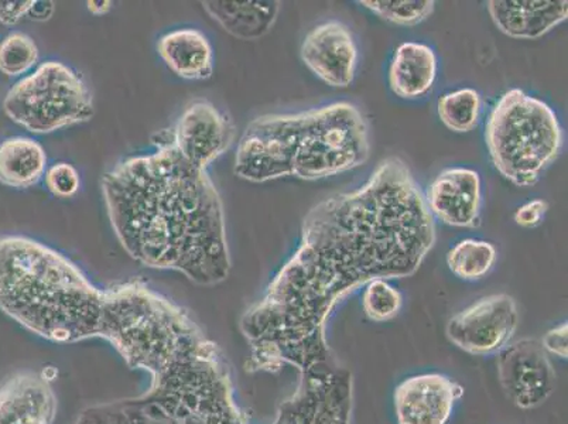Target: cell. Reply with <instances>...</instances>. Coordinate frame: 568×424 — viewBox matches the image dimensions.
Wrapping results in <instances>:
<instances>
[{
    "label": "cell",
    "instance_id": "cell-9",
    "mask_svg": "<svg viewBox=\"0 0 568 424\" xmlns=\"http://www.w3.org/2000/svg\"><path fill=\"white\" fill-rule=\"evenodd\" d=\"M234 138L231 119L214 103L197 101L179 118L172 141L185 160L206 170L232 147Z\"/></svg>",
    "mask_w": 568,
    "mask_h": 424
},
{
    "label": "cell",
    "instance_id": "cell-25",
    "mask_svg": "<svg viewBox=\"0 0 568 424\" xmlns=\"http://www.w3.org/2000/svg\"><path fill=\"white\" fill-rule=\"evenodd\" d=\"M549 204L545 200H531L515 211V222L521 229H535L544 221Z\"/></svg>",
    "mask_w": 568,
    "mask_h": 424
},
{
    "label": "cell",
    "instance_id": "cell-8",
    "mask_svg": "<svg viewBox=\"0 0 568 424\" xmlns=\"http://www.w3.org/2000/svg\"><path fill=\"white\" fill-rule=\"evenodd\" d=\"M497 365L506 396L524 411L544 405L555 391L556 372L539 340L506 345L498 353Z\"/></svg>",
    "mask_w": 568,
    "mask_h": 424
},
{
    "label": "cell",
    "instance_id": "cell-2",
    "mask_svg": "<svg viewBox=\"0 0 568 424\" xmlns=\"http://www.w3.org/2000/svg\"><path fill=\"white\" fill-rule=\"evenodd\" d=\"M119 244L141 265L183 273L200 286L230 276L224 204L205 169L173 141L119 162L101 181Z\"/></svg>",
    "mask_w": 568,
    "mask_h": 424
},
{
    "label": "cell",
    "instance_id": "cell-29",
    "mask_svg": "<svg viewBox=\"0 0 568 424\" xmlns=\"http://www.w3.org/2000/svg\"><path fill=\"white\" fill-rule=\"evenodd\" d=\"M87 7L94 17H103L111 12L113 2L111 0H92V2H87Z\"/></svg>",
    "mask_w": 568,
    "mask_h": 424
},
{
    "label": "cell",
    "instance_id": "cell-24",
    "mask_svg": "<svg viewBox=\"0 0 568 424\" xmlns=\"http://www.w3.org/2000/svg\"><path fill=\"white\" fill-rule=\"evenodd\" d=\"M45 185L57 199H70L81 188L80 173L70 163H55L45 172Z\"/></svg>",
    "mask_w": 568,
    "mask_h": 424
},
{
    "label": "cell",
    "instance_id": "cell-15",
    "mask_svg": "<svg viewBox=\"0 0 568 424\" xmlns=\"http://www.w3.org/2000/svg\"><path fill=\"white\" fill-rule=\"evenodd\" d=\"M203 8L226 33L245 41L265 38L281 13L277 0H209Z\"/></svg>",
    "mask_w": 568,
    "mask_h": 424
},
{
    "label": "cell",
    "instance_id": "cell-10",
    "mask_svg": "<svg viewBox=\"0 0 568 424\" xmlns=\"http://www.w3.org/2000/svg\"><path fill=\"white\" fill-rule=\"evenodd\" d=\"M464 387L442 374L407 377L395 391L399 424H447Z\"/></svg>",
    "mask_w": 568,
    "mask_h": 424
},
{
    "label": "cell",
    "instance_id": "cell-21",
    "mask_svg": "<svg viewBox=\"0 0 568 424\" xmlns=\"http://www.w3.org/2000/svg\"><path fill=\"white\" fill-rule=\"evenodd\" d=\"M376 17L399 26H416L425 22L435 12L433 0H359Z\"/></svg>",
    "mask_w": 568,
    "mask_h": 424
},
{
    "label": "cell",
    "instance_id": "cell-18",
    "mask_svg": "<svg viewBox=\"0 0 568 424\" xmlns=\"http://www.w3.org/2000/svg\"><path fill=\"white\" fill-rule=\"evenodd\" d=\"M48 172V154L32 138L14 137L0 143V183L29 189Z\"/></svg>",
    "mask_w": 568,
    "mask_h": 424
},
{
    "label": "cell",
    "instance_id": "cell-16",
    "mask_svg": "<svg viewBox=\"0 0 568 424\" xmlns=\"http://www.w3.org/2000/svg\"><path fill=\"white\" fill-rule=\"evenodd\" d=\"M158 51L169 69L184 80L204 81L213 77V46L200 30L187 28L164 34Z\"/></svg>",
    "mask_w": 568,
    "mask_h": 424
},
{
    "label": "cell",
    "instance_id": "cell-11",
    "mask_svg": "<svg viewBox=\"0 0 568 424\" xmlns=\"http://www.w3.org/2000/svg\"><path fill=\"white\" fill-rule=\"evenodd\" d=\"M302 60L310 70L334 88L353 84L358 49L347 26L327 22L317 26L302 44Z\"/></svg>",
    "mask_w": 568,
    "mask_h": 424
},
{
    "label": "cell",
    "instance_id": "cell-28",
    "mask_svg": "<svg viewBox=\"0 0 568 424\" xmlns=\"http://www.w3.org/2000/svg\"><path fill=\"white\" fill-rule=\"evenodd\" d=\"M55 12V3L50 0H33L32 8H30L28 17L36 20V22H48Z\"/></svg>",
    "mask_w": 568,
    "mask_h": 424
},
{
    "label": "cell",
    "instance_id": "cell-4",
    "mask_svg": "<svg viewBox=\"0 0 568 424\" xmlns=\"http://www.w3.org/2000/svg\"><path fill=\"white\" fill-rule=\"evenodd\" d=\"M485 142L500 175L518 188H530L559 157L562 129L546 102L514 88L490 111Z\"/></svg>",
    "mask_w": 568,
    "mask_h": 424
},
{
    "label": "cell",
    "instance_id": "cell-3",
    "mask_svg": "<svg viewBox=\"0 0 568 424\" xmlns=\"http://www.w3.org/2000/svg\"><path fill=\"white\" fill-rule=\"evenodd\" d=\"M369 127L349 102L298 113L263 115L237 143L234 172L250 183L282 178L316 181L351 172L368 162Z\"/></svg>",
    "mask_w": 568,
    "mask_h": 424
},
{
    "label": "cell",
    "instance_id": "cell-23",
    "mask_svg": "<svg viewBox=\"0 0 568 424\" xmlns=\"http://www.w3.org/2000/svg\"><path fill=\"white\" fill-rule=\"evenodd\" d=\"M402 302L400 292L384 279H376L365 286L363 306L372 322L384 323L395 319L400 312Z\"/></svg>",
    "mask_w": 568,
    "mask_h": 424
},
{
    "label": "cell",
    "instance_id": "cell-7",
    "mask_svg": "<svg viewBox=\"0 0 568 424\" xmlns=\"http://www.w3.org/2000/svg\"><path fill=\"white\" fill-rule=\"evenodd\" d=\"M519 325L518 306L509 294L479 299L447 323V337L473 355L499 353L513 340Z\"/></svg>",
    "mask_w": 568,
    "mask_h": 424
},
{
    "label": "cell",
    "instance_id": "cell-26",
    "mask_svg": "<svg viewBox=\"0 0 568 424\" xmlns=\"http://www.w3.org/2000/svg\"><path fill=\"white\" fill-rule=\"evenodd\" d=\"M541 345L547 354L567 359L568 355V325L562 323L559 327L552 329L545 335Z\"/></svg>",
    "mask_w": 568,
    "mask_h": 424
},
{
    "label": "cell",
    "instance_id": "cell-17",
    "mask_svg": "<svg viewBox=\"0 0 568 424\" xmlns=\"http://www.w3.org/2000/svg\"><path fill=\"white\" fill-rule=\"evenodd\" d=\"M437 57L430 46L407 41L396 49L389 67V87L403 100H417L432 91Z\"/></svg>",
    "mask_w": 568,
    "mask_h": 424
},
{
    "label": "cell",
    "instance_id": "cell-12",
    "mask_svg": "<svg viewBox=\"0 0 568 424\" xmlns=\"http://www.w3.org/2000/svg\"><path fill=\"white\" fill-rule=\"evenodd\" d=\"M425 199L433 219L456 229H474L481 210V178L471 169L444 170L433 180Z\"/></svg>",
    "mask_w": 568,
    "mask_h": 424
},
{
    "label": "cell",
    "instance_id": "cell-5",
    "mask_svg": "<svg viewBox=\"0 0 568 424\" xmlns=\"http://www.w3.org/2000/svg\"><path fill=\"white\" fill-rule=\"evenodd\" d=\"M3 111L26 131L48 134L94 117L90 88L71 67L45 61L10 88Z\"/></svg>",
    "mask_w": 568,
    "mask_h": 424
},
{
    "label": "cell",
    "instance_id": "cell-6",
    "mask_svg": "<svg viewBox=\"0 0 568 424\" xmlns=\"http://www.w3.org/2000/svg\"><path fill=\"white\" fill-rule=\"evenodd\" d=\"M75 424H247L244 413L230 415H201L194 412H175L160 406L146 395L129 400L100 403L84 408ZM272 424H327L316 403L307 397L293 395L278 407Z\"/></svg>",
    "mask_w": 568,
    "mask_h": 424
},
{
    "label": "cell",
    "instance_id": "cell-19",
    "mask_svg": "<svg viewBox=\"0 0 568 424\" xmlns=\"http://www.w3.org/2000/svg\"><path fill=\"white\" fill-rule=\"evenodd\" d=\"M497 256V248L490 242L468 238L448 251L447 265L463 281H479L488 275Z\"/></svg>",
    "mask_w": 568,
    "mask_h": 424
},
{
    "label": "cell",
    "instance_id": "cell-27",
    "mask_svg": "<svg viewBox=\"0 0 568 424\" xmlns=\"http://www.w3.org/2000/svg\"><path fill=\"white\" fill-rule=\"evenodd\" d=\"M33 0H19V2H0V23L14 26L20 19L28 17Z\"/></svg>",
    "mask_w": 568,
    "mask_h": 424
},
{
    "label": "cell",
    "instance_id": "cell-13",
    "mask_svg": "<svg viewBox=\"0 0 568 424\" xmlns=\"http://www.w3.org/2000/svg\"><path fill=\"white\" fill-rule=\"evenodd\" d=\"M495 26L516 40H536L566 22L567 0H490L487 4Z\"/></svg>",
    "mask_w": 568,
    "mask_h": 424
},
{
    "label": "cell",
    "instance_id": "cell-1",
    "mask_svg": "<svg viewBox=\"0 0 568 424\" xmlns=\"http://www.w3.org/2000/svg\"><path fill=\"white\" fill-rule=\"evenodd\" d=\"M436 240L425 194L399 158L379 163L361 188L320 201L304 216L296 252L242 315L246 371L335 370L327 341L335 306L376 279L415 275Z\"/></svg>",
    "mask_w": 568,
    "mask_h": 424
},
{
    "label": "cell",
    "instance_id": "cell-20",
    "mask_svg": "<svg viewBox=\"0 0 568 424\" xmlns=\"http://www.w3.org/2000/svg\"><path fill=\"white\" fill-rule=\"evenodd\" d=\"M481 97L473 88H463L444 94L437 102L438 118L453 132H471L478 125Z\"/></svg>",
    "mask_w": 568,
    "mask_h": 424
},
{
    "label": "cell",
    "instance_id": "cell-14",
    "mask_svg": "<svg viewBox=\"0 0 568 424\" xmlns=\"http://www.w3.org/2000/svg\"><path fill=\"white\" fill-rule=\"evenodd\" d=\"M57 397L43 374L26 372L0 386V424H53Z\"/></svg>",
    "mask_w": 568,
    "mask_h": 424
},
{
    "label": "cell",
    "instance_id": "cell-22",
    "mask_svg": "<svg viewBox=\"0 0 568 424\" xmlns=\"http://www.w3.org/2000/svg\"><path fill=\"white\" fill-rule=\"evenodd\" d=\"M39 60L38 44L30 36L13 32L0 41V72L19 77L32 70Z\"/></svg>",
    "mask_w": 568,
    "mask_h": 424
}]
</instances>
